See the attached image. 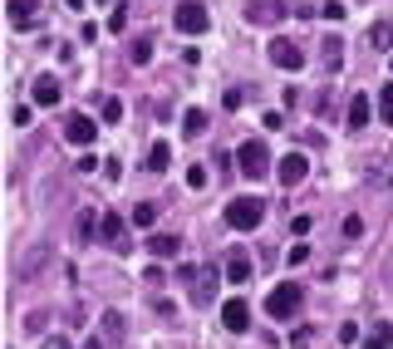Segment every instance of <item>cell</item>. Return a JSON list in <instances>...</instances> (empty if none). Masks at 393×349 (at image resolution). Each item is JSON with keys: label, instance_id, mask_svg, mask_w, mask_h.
<instances>
[{"label": "cell", "instance_id": "27", "mask_svg": "<svg viewBox=\"0 0 393 349\" xmlns=\"http://www.w3.org/2000/svg\"><path fill=\"white\" fill-rule=\"evenodd\" d=\"M310 339H315V330H310V325H295V334H290V344H295V349H305Z\"/></svg>", "mask_w": 393, "mask_h": 349}, {"label": "cell", "instance_id": "9", "mask_svg": "<svg viewBox=\"0 0 393 349\" xmlns=\"http://www.w3.org/2000/svg\"><path fill=\"white\" fill-rule=\"evenodd\" d=\"M310 178V158L305 153H286V158H280V182H286V187H300Z\"/></svg>", "mask_w": 393, "mask_h": 349}, {"label": "cell", "instance_id": "12", "mask_svg": "<svg viewBox=\"0 0 393 349\" xmlns=\"http://www.w3.org/2000/svg\"><path fill=\"white\" fill-rule=\"evenodd\" d=\"M94 133H98V124H94V119H84V113H74V119L64 124V138H69L74 148H89V143H94Z\"/></svg>", "mask_w": 393, "mask_h": 349}, {"label": "cell", "instance_id": "17", "mask_svg": "<svg viewBox=\"0 0 393 349\" xmlns=\"http://www.w3.org/2000/svg\"><path fill=\"white\" fill-rule=\"evenodd\" d=\"M35 103H40V108H54V103H60V79L40 74V79H35Z\"/></svg>", "mask_w": 393, "mask_h": 349}, {"label": "cell", "instance_id": "28", "mask_svg": "<svg viewBox=\"0 0 393 349\" xmlns=\"http://www.w3.org/2000/svg\"><path fill=\"white\" fill-rule=\"evenodd\" d=\"M128 25V6H114V15H108V30H123Z\"/></svg>", "mask_w": 393, "mask_h": 349}, {"label": "cell", "instance_id": "38", "mask_svg": "<svg viewBox=\"0 0 393 349\" xmlns=\"http://www.w3.org/2000/svg\"><path fill=\"white\" fill-rule=\"evenodd\" d=\"M84 349H103V339H89V344H84Z\"/></svg>", "mask_w": 393, "mask_h": 349}, {"label": "cell", "instance_id": "36", "mask_svg": "<svg viewBox=\"0 0 393 349\" xmlns=\"http://www.w3.org/2000/svg\"><path fill=\"white\" fill-rule=\"evenodd\" d=\"M300 261H310V246L300 241V246H290V266H300Z\"/></svg>", "mask_w": 393, "mask_h": 349}, {"label": "cell", "instance_id": "25", "mask_svg": "<svg viewBox=\"0 0 393 349\" xmlns=\"http://www.w3.org/2000/svg\"><path fill=\"white\" fill-rule=\"evenodd\" d=\"M152 221H157V207L152 202H138L133 207V226H152Z\"/></svg>", "mask_w": 393, "mask_h": 349}, {"label": "cell", "instance_id": "2", "mask_svg": "<svg viewBox=\"0 0 393 349\" xmlns=\"http://www.w3.org/2000/svg\"><path fill=\"white\" fill-rule=\"evenodd\" d=\"M261 216H265V202H261V197H232V202H227V221H232L236 231H256Z\"/></svg>", "mask_w": 393, "mask_h": 349}, {"label": "cell", "instance_id": "18", "mask_svg": "<svg viewBox=\"0 0 393 349\" xmlns=\"http://www.w3.org/2000/svg\"><path fill=\"white\" fill-rule=\"evenodd\" d=\"M359 349H393V325H388V320H383V325H374V334H369Z\"/></svg>", "mask_w": 393, "mask_h": 349}, {"label": "cell", "instance_id": "30", "mask_svg": "<svg viewBox=\"0 0 393 349\" xmlns=\"http://www.w3.org/2000/svg\"><path fill=\"white\" fill-rule=\"evenodd\" d=\"M221 103H227V108H241V103H246V89H227V94H221Z\"/></svg>", "mask_w": 393, "mask_h": 349}, {"label": "cell", "instance_id": "7", "mask_svg": "<svg viewBox=\"0 0 393 349\" xmlns=\"http://www.w3.org/2000/svg\"><path fill=\"white\" fill-rule=\"evenodd\" d=\"M270 65L275 69H305V49L295 44V40H270Z\"/></svg>", "mask_w": 393, "mask_h": 349}, {"label": "cell", "instance_id": "4", "mask_svg": "<svg viewBox=\"0 0 393 349\" xmlns=\"http://www.w3.org/2000/svg\"><path fill=\"white\" fill-rule=\"evenodd\" d=\"M173 20H177V30H182V35H207V25H211V15H207L202 0H177Z\"/></svg>", "mask_w": 393, "mask_h": 349}, {"label": "cell", "instance_id": "26", "mask_svg": "<svg viewBox=\"0 0 393 349\" xmlns=\"http://www.w3.org/2000/svg\"><path fill=\"white\" fill-rule=\"evenodd\" d=\"M74 237H79V241H94V212H79V221H74Z\"/></svg>", "mask_w": 393, "mask_h": 349}, {"label": "cell", "instance_id": "6", "mask_svg": "<svg viewBox=\"0 0 393 349\" xmlns=\"http://www.w3.org/2000/svg\"><path fill=\"white\" fill-rule=\"evenodd\" d=\"M286 15H290L286 0H246V20L251 25H280Z\"/></svg>", "mask_w": 393, "mask_h": 349}, {"label": "cell", "instance_id": "32", "mask_svg": "<svg viewBox=\"0 0 393 349\" xmlns=\"http://www.w3.org/2000/svg\"><path fill=\"white\" fill-rule=\"evenodd\" d=\"M187 182H192V187H207V167L192 162V167H187Z\"/></svg>", "mask_w": 393, "mask_h": 349}, {"label": "cell", "instance_id": "24", "mask_svg": "<svg viewBox=\"0 0 393 349\" xmlns=\"http://www.w3.org/2000/svg\"><path fill=\"white\" fill-rule=\"evenodd\" d=\"M128 60H133V65H148V60H152V40H148V35H143V40H133Z\"/></svg>", "mask_w": 393, "mask_h": 349}, {"label": "cell", "instance_id": "15", "mask_svg": "<svg viewBox=\"0 0 393 349\" xmlns=\"http://www.w3.org/2000/svg\"><path fill=\"white\" fill-rule=\"evenodd\" d=\"M143 246H148V256H152V261H167V256H177V251H182V237H157V231H152V237H148Z\"/></svg>", "mask_w": 393, "mask_h": 349}, {"label": "cell", "instance_id": "3", "mask_svg": "<svg viewBox=\"0 0 393 349\" xmlns=\"http://www.w3.org/2000/svg\"><path fill=\"white\" fill-rule=\"evenodd\" d=\"M182 275H187V296H192V305H211V300H216V285L227 280V275H216V271H207V266H202V271L187 266Z\"/></svg>", "mask_w": 393, "mask_h": 349}, {"label": "cell", "instance_id": "35", "mask_svg": "<svg viewBox=\"0 0 393 349\" xmlns=\"http://www.w3.org/2000/svg\"><path fill=\"white\" fill-rule=\"evenodd\" d=\"M40 349H74V344H69V339H64V334H49V339H44V344H40Z\"/></svg>", "mask_w": 393, "mask_h": 349}, {"label": "cell", "instance_id": "20", "mask_svg": "<svg viewBox=\"0 0 393 349\" xmlns=\"http://www.w3.org/2000/svg\"><path fill=\"white\" fill-rule=\"evenodd\" d=\"M173 167V148L167 143H152V153H148V172H167Z\"/></svg>", "mask_w": 393, "mask_h": 349}, {"label": "cell", "instance_id": "5", "mask_svg": "<svg viewBox=\"0 0 393 349\" xmlns=\"http://www.w3.org/2000/svg\"><path fill=\"white\" fill-rule=\"evenodd\" d=\"M236 158H241V172H246V178H265V172H270V148H265L261 138H246Z\"/></svg>", "mask_w": 393, "mask_h": 349}, {"label": "cell", "instance_id": "14", "mask_svg": "<svg viewBox=\"0 0 393 349\" xmlns=\"http://www.w3.org/2000/svg\"><path fill=\"white\" fill-rule=\"evenodd\" d=\"M6 15H10V25H15V30H30V25L40 20V6H35V0H10Z\"/></svg>", "mask_w": 393, "mask_h": 349}, {"label": "cell", "instance_id": "13", "mask_svg": "<svg viewBox=\"0 0 393 349\" xmlns=\"http://www.w3.org/2000/svg\"><path fill=\"white\" fill-rule=\"evenodd\" d=\"M369 119H374V103H369V94H354V99H349V108H344V124H349V133H359Z\"/></svg>", "mask_w": 393, "mask_h": 349}, {"label": "cell", "instance_id": "22", "mask_svg": "<svg viewBox=\"0 0 393 349\" xmlns=\"http://www.w3.org/2000/svg\"><path fill=\"white\" fill-rule=\"evenodd\" d=\"M369 44H374V49H393V25H388V20H378V25L369 30Z\"/></svg>", "mask_w": 393, "mask_h": 349}, {"label": "cell", "instance_id": "21", "mask_svg": "<svg viewBox=\"0 0 393 349\" xmlns=\"http://www.w3.org/2000/svg\"><path fill=\"white\" fill-rule=\"evenodd\" d=\"M182 133H187V138L207 133V113H202V108H187V113H182Z\"/></svg>", "mask_w": 393, "mask_h": 349}, {"label": "cell", "instance_id": "1", "mask_svg": "<svg viewBox=\"0 0 393 349\" xmlns=\"http://www.w3.org/2000/svg\"><path fill=\"white\" fill-rule=\"evenodd\" d=\"M300 305H305V290H300V280H280L270 296H265V310L275 315V320H290V315H300Z\"/></svg>", "mask_w": 393, "mask_h": 349}, {"label": "cell", "instance_id": "29", "mask_svg": "<svg viewBox=\"0 0 393 349\" xmlns=\"http://www.w3.org/2000/svg\"><path fill=\"white\" fill-rule=\"evenodd\" d=\"M103 119H108V124H119V119H123V103H119V99H108V103H103Z\"/></svg>", "mask_w": 393, "mask_h": 349}, {"label": "cell", "instance_id": "37", "mask_svg": "<svg viewBox=\"0 0 393 349\" xmlns=\"http://www.w3.org/2000/svg\"><path fill=\"white\" fill-rule=\"evenodd\" d=\"M64 6H69V10H84V6H89V0H64Z\"/></svg>", "mask_w": 393, "mask_h": 349}, {"label": "cell", "instance_id": "23", "mask_svg": "<svg viewBox=\"0 0 393 349\" xmlns=\"http://www.w3.org/2000/svg\"><path fill=\"white\" fill-rule=\"evenodd\" d=\"M378 119H383V124H393V79L378 89Z\"/></svg>", "mask_w": 393, "mask_h": 349}, {"label": "cell", "instance_id": "34", "mask_svg": "<svg viewBox=\"0 0 393 349\" xmlns=\"http://www.w3.org/2000/svg\"><path fill=\"white\" fill-rule=\"evenodd\" d=\"M359 231H364V221H359V216H344V237H349V241L359 237Z\"/></svg>", "mask_w": 393, "mask_h": 349}, {"label": "cell", "instance_id": "31", "mask_svg": "<svg viewBox=\"0 0 393 349\" xmlns=\"http://www.w3.org/2000/svg\"><path fill=\"white\" fill-rule=\"evenodd\" d=\"M320 15L324 20H344V6H340V0H329V6H320Z\"/></svg>", "mask_w": 393, "mask_h": 349}, {"label": "cell", "instance_id": "10", "mask_svg": "<svg viewBox=\"0 0 393 349\" xmlns=\"http://www.w3.org/2000/svg\"><path fill=\"white\" fill-rule=\"evenodd\" d=\"M103 241L114 246L119 256H123V251L133 246V241H128V226H123V216H119V212H108V216H103Z\"/></svg>", "mask_w": 393, "mask_h": 349}, {"label": "cell", "instance_id": "11", "mask_svg": "<svg viewBox=\"0 0 393 349\" xmlns=\"http://www.w3.org/2000/svg\"><path fill=\"white\" fill-rule=\"evenodd\" d=\"M221 325H227L232 334H246V330H251V305H246V300L221 305Z\"/></svg>", "mask_w": 393, "mask_h": 349}, {"label": "cell", "instance_id": "8", "mask_svg": "<svg viewBox=\"0 0 393 349\" xmlns=\"http://www.w3.org/2000/svg\"><path fill=\"white\" fill-rule=\"evenodd\" d=\"M221 275H227L232 285H246V280H251V251H246V246H232V251H227V266H221Z\"/></svg>", "mask_w": 393, "mask_h": 349}, {"label": "cell", "instance_id": "16", "mask_svg": "<svg viewBox=\"0 0 393 349\" xmlns=\"http://www.w3.org/2000/svg\"><path fill=\"white\" fill-rule=\"evenodd\" d=\"M320 65H324V74H340V65H344V40H324Z\"/></svg>", "mask_w": 393, "mask_h": 349}, {"label": "cell", "instance_id": "33", "mask_svg": "<svg viewBox=\"0 0 393 349\" xmlns=\"http://www.w3.org/2000/svg\"><path fill=\"white\" fill-rule=\"evenodd\" d=\"M30 119H35L30 108H15V113H10V124H15V128H30Z\"/></svg>", "mask_w": 393, "mask_h": 349}, {"label": "cell", "instance_id": "19", "mask_svg": "<svg viewBox=\"0 0 393 349\" xmlns=\"http://www.w3.org/2000/svg\"><path fill=\"white\" fill-rule=\"evenodd\" d=\"M123 334H128V320H123L119 310H108V315H103V339H114V344H119Z\"/></svg>", "mask_w": 393, "mask_h": 349}]
</instances>
